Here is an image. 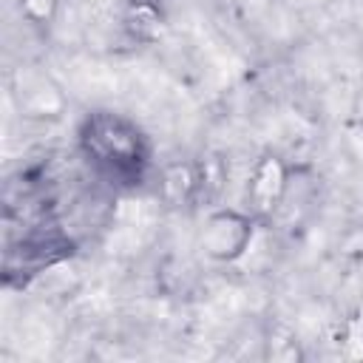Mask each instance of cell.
I'll list each match as a JSON object with an SVG mask.
<instances>
[{
	"label": "cell",
	"mask_w": 363,
	"mask_h": 363,
	"mask_svg": "<svg viewBox=\"0 0 363 363\" xmlns=\"http://www.w3.org/2000/svg\"><path fill=\"white\" fill-rule=\"evenodd\" d=\"M74 145L88 170L122 193L142 187L153 170L150 136L133 116L113 108H91L82 113Z\"/></svg>",
	"instance_id": "6da1fadb"
},
{
	"label": "cell",
	"mask_w": 363,
	"mask_h": 363,
	"mask_svg": "<svg viewBox=\"0 0 363 363\" xmlns=\"http://www.w3.org/2000/svg\"><path fill=\"white\" fill-rule=\"evenodd\" d=\"M77 252V238L60 224H37L6 244L3 284L23 289Z\"/></svg>",
	"instance_id": "7a4b0ae2"
},
{
	"label": "cell",
	"mask_w": 363,
	"mask_h": 363,
	"mask_svg": "<svg viewBox=\"0 0 363 363\" xmlns=\"http://www.w3.org/2000/svg\"><path fill=\"white\" fill-rule=\"evenodd\" d=\"M258 224L261 221L244 207H213L201 221L199 250L213 264H235L250 252Z\"/></svg>",
	"instance_id": "3957f363"
},
{
	"label": "cell",
	"mask_w": 363,
	"mask_h": 363,
	"mask_svg": "<svg viewBox=\"0 0 363 363\" xmlns=\"http://www.w3.org/2000/svg\"><path fill=\"white\" fill-rule=\"evenodd\" d=\"M289 179H292V170L286 164L284 156L267 150L255 159L250 176H247V190H244V210L252 213L258 221H267L278 213V207L284 204L286 199V190H289Z\"/></svg>",
	"instance_id": "277c9868"
},
{
	"label": "cell",
	"mask_w": 363,
	"mask_h": 363,
	"mask_svg": "<svg viewBox=\"0 0 363 363\" xmlns=\"http://www.w3.org/2000/svg\"><path fill=\"white\" fill-rule=\"evenodd\" d=\"M159 199L167 207H190L201 201L199 162H167L159 170Z\"/></svg>",
	"instance_id": "5b68a950"
},
{
	"label": "cell",
	"mask_w": 363,
	"mask_h": 363,
	"mask_svg": "<svg viewBox=\"0 0 363 363\" xmlns=\"http://www.w3.org/2000/svg\"><path fill=\"white\" fill-rule=\"evenodd\" d=\"M128 40L139 45H156L167 31V17L156 0H130L119 20Z\"/></svg>",
	"instance_id": "8992f818"
},
{
	"label": "cell",
	"mask_w": 363,
	"mask_h": 363,
	"mask_svg": "<svg viewBox=\"0 0 363 363\" xmlns=\"http://www.w3.org/2000/svg\"><path fill=\"white\" fill-rule=\"evenodd\" d=\"M17 99H20V108L28 116H57L60 108H62L60 91L51 82H45V79H37V85H31V88L20 85Z\"/></svg>",
	"instance_id": "52a82bcc"
},
{
	"label": "cell",
	"mask_w": 363,
	"mask_h": 363,
	"mask_svg": "<svg viewBox=\"0 0 363 363\" xmlns=\"http://www.w3.org/2000/svg\"><path fill=\"white\" fill-rule=\"evenodd\" d=\"M337 343H340L346 357H352V360L363 357V306H357L349 318H343L340 332H337Z\"/></svg>",
	"instance_id": "ba28073f"
},
{
	"label": "cell",
	"mask_w": 363,
	"mask_h": 363,
	"mask_svg": "<svg viewBox=\"0 0 363 363\" xmlns=\"http://www.w3.org/2000/svg\"><path fill=\"white\" fill-rule=\"evenodd\" d=\"M62 0H20V14L31 26H51Z\"/></svg>",
	"instance_id": "9c48e42d"
}]
</instances>
